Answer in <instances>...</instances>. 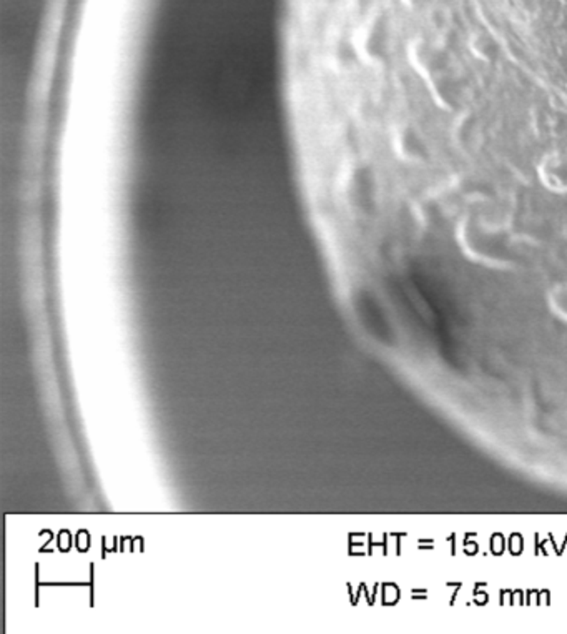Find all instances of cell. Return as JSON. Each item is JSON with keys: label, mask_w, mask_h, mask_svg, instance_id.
<instances>
[{"label": "cell", "mask_w": 567, "mask_h": 634, "mask_svg": "<svg viewBox=\"0 0 567 634\" xmlns=\"http://www.w3.org/2000/svg\"><path fill=\"white\" fill-rule=\"evenodd\" d=\"M458 243L466 257L491 269H513L517 250L509 228L483 213H467L458 223Z\"/></svg>", "instance_id": "cell-1"}, {"label": "cell", "mask_w": 567, "mask_h": 634, "mask_svg": "<svg viewBox=\"0 0 567 634\" xmlns=\"http://www.w3.org/2000/svg\"><path fill=\"white\" fill-rule=\"evenodd\" d=\"M540 183L549 192L567 193V152H551L538 168Z\"/></svg>", "instance_id": "cell-2"}, {"label": "cell", "mask_w": 567, "mask_h": 634, "mask_svg": "<svg viewBox=\"0 0 567 634\" xmlns=\"http://www.w3.org/2000/svg\"><path fill=\"white\" fill-rule=\"evenodd\" d=\"M547 299L552 312L567 323V282L557 283L556 287L551 288Z\"/></svg>", "instance_id": "cell-3"}]
</instances>
